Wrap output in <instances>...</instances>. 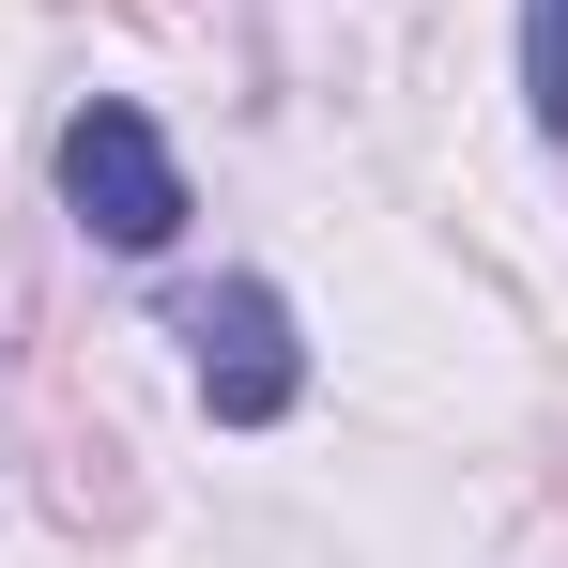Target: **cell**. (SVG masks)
<instances>
[{
    "label": "cell",
    "instance_id": "6da1fadb",
    "mask_svg": "<svg viewBox=\"0 0 568 568\" xmlns=\"http://www.w3.org/2000/svg\"><path fill=\"white\" fill-rule=\"evenodd\" d=\"M62 215H78V246H108V262H170L185 246V154H170V123L139 93H93L78 123H62Z\"/></svg>",
    "mask_w": 568,
    "mask_h": 568
},
{
    "label": "cell",
    "instance_id": "7a4b0ae2",
    "mask_svg": "<svg viewBox=\"0 0 568 568\" xmlns=\"http://www.w3.org/2000/svg\"><path fill=\"white\" fill-rule=\"evenodd\" d=\"M185 354H200V415H215V430H277L292 399H307V338H292V292L277 277L185 292Z\"/></svg>",
    "mask_w": 568,
    "mask_h": 568
},
{
    "label": "cell",
    "instance_id": "3957f363",
    "mask_svg": "<svg viewBox=\"0 0 568 568\" xmlns=\"http://www.w3.org/2000/svg\"><path fill=\"white\" fill-rule=\"evenodd\" d=\"M523 123L568 154V0H523Z\"/></svg>",
    "mask_w": 568,
    "mask_h": 568
}]
</instances>
